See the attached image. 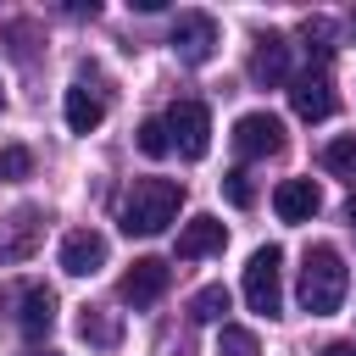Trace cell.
Listing matches in <instances>:
<instances>
[{"instance_id": "1", "label": "cell", "mask_w": 356, "mask_h": 356, "mask_svg": "<svg viewBox=\"0 0 356 356\" xmlns=\"http://www.w3.org/2000/svg\"><path fill=\"white\" fill-rule=\"evenodd\" d=\"M178 206H184V184H172V178H134V189L122 195V234L150 239V234H161L178 217Z\"/></svg>"}, {"instance_id": "2", "label": "cell", "mask_w": 356, "mask_h": 356, "mask_svg": "<svg viewBox=\"0 0 356 356\" xmlns=\"http://www.w3.org/2000/svg\"><path fill=\"white\" fill-rule=\"evenodd\" d=\"M345 284H350L345 256H339L334 245H312L306 261H300V306H306L312 317H328V312H339Z\"/></svg>"}, {"instance_id": "3", "label": "cell", "mask_w": 356, "mask_h": 356, "mask_svg": "<svg viewBox=\"0 0 356 356\" xmlns=\"http://www.w3.org/2000/svg\"><path fill=\"white\" fill-rule=\"evenodd\" d=\"M245 300L261 317H278L284 312V250L278 245H261L250 256V267H245Z\"/></svg>"}, {"instance_id": "4", "label": "cell", "mask_w": 356, "mask_h": 356, "mask_svg": "<svg viewBox=\"0 0 356 356\" xmlns=\"http://www.w3.org/2000/svg\"><path fill=\"white\" fill-rule=\"evenodd\" d=\"M161 122H167V139H172V150L184 161H200L211 150V111L200 100H172Z\"/></svg>"}, {"instance_id": "5", "label": "cell", "mask_w": 356, "mask_h": 356, "mask_svg": "<svg viewBox=\"0 0 356 356\" xmlns=\"http://www.w3.org/2000/svg\"><path fill=\"white\" fill-rule=\"evenodd\" d=\"M284 145V122L273 117V111H245L239 122H234V150L245 156V161H261V156H273Z\"/></svg>"}, {"instance_id": "6", "label": "cell", "mask_w": 356, "mask_h": 356, "mask_svg": "<svg viewBox=\"0 0 356 356\" xmlns=\"http://www.w3.org/2000/svg\"><path fill=\"white\" fill-rule=\"evenodd\" d=\"M172 50H178L189 67L211 61V50H217V22H211L206 11H178V22H172Z\"/></svg>"}, {"instance_id": "7", "label": "cell", "mask_w": 356, "mask_h": 356, "mask_svg": "<svg viewBox=\"0 0 356 356\" xmlns=\"http://www.w3.org/2000/svg\"><path fill=\"white\" fill-rule=\"evenodd\" d=\"M167 284H172V267H167L161 256H139V261L122 273V300H128V306H156V300L167 295Z\"/></svg>"}, {"instance_id": "8", "label": "cell", "mask_w": 356, "mask_h": 356, "mask_svg": "<svg viewBox=\"0 0 356 356\" xmlns=\"http://www.w3.org/2000/svg\"><path fill=\"white\" fill-rule=\"evenodd\" d=\"M100 267H106V234H95V228H72V234L61 239V273L89 278V273H100Z\"/></svg>"}, {"instance_id": "9", "label": "cell", "mask_w": 356, "mask_h": 356, "mask_svg": "<svg viewBox=\"0 0 356 356\" xmlns=\"http://www.w3.org/2000/svg\"><path fill=\"white\" fill-rule=\"evenodd\" d=\"M289 106H295L300 122H323V117H334V83H328V72H300L295 89H289Z\"/></svg>"}, {"instance_id": "10", "label": "cell", "mask_w": 356, "mask_h": 356, "mask_svg": "<svg viewBox=\"0 0 356 356\" xmlns=\"http://www.w3.org/2000/svg\"><path fill=\"white\" fill-rule=\"evenodd\" d=\"M317 206H323V195H317L312 178H284V184L273 189V211H278L284 222H312Z\"/></svg>"}, {"instance_id": "11", "label": "cell", "mask_w": 356, "mask_h": 356, "mask_svg": "<svg viewBox=\"0 0 356 356\" xmlns=\"http://www.w3.org/2000/svg\"><path fill=\"white\" fill-rule=\"evenodd\" d=\"M284 78H289V44H284L278 33H261L256 50H250V83L273 89V83H284Z\"/></svg>"}, {"instance_id": "12", "label": "cell", "mask_w": 356, "mask_h": 356, "mask_svg": "<svg viewBox=\"0 0 356 356\" xmlns=\"http://www.w3.org/2000/svg\"><path fill=\"white\" fill-rule=\"evenodd\" d=\"M222 245H228V228H222L217 217H189L184 234H178V256H184V261H195V256H217Z\"/></svg>"}, {"instance_id": "13", "label": "cell", "mask_w": 356, "mask_h": 356, "mask_svg": "<svg viewBox=\"0 0 356 356\" xmlns=\"http://www.w3.org/2000/svg\"><path fill=\"white\" fill-rule=\"evenodd\" d=\"M61 111H67V128H72V134H95L100 117H106V100L78 83V89H67V106H61Z\"/></svg>"}, {"instance_id": "14", "label": "cell", "mask_w": 356, "mask_h": 356, "mask_svg": "<svg viewBox=\"0 0 356 356\" xmlns=\"http://www.w3.org/2000/svg\"><path fill=\"white\" fill-rule=\"evenodd\" d=\"M50 323H56V295L50 289H28L22 295V334L39 339V334H50Z\"/></svg>"}, {"instance_id": "15", "label": "cell", "mask_w": 356, "mask_h": 356, "mask_svg": "<svg viewBox=\"0 0 356 356\" xmlns=\"http://www.w3.org/2000/svg\"><path fill=\"white\" fill-rule=\"evenodd\" d=\"M323 167L339 172V178H356V134H339L323 145Z\"/></svg>"}, {"instance_id": "16", "label": "cell", "mask_w": 356, "mask_h": 356, "mask_svg": "<svg viewBox=\"0 0 356 356\" xmlns=\"http://www.w3.org/2000/svg\"><path fill=\"white\" fill-rule=\"evenodd\" d=\"M228 312V289L222 284H206V289H195V300H189V317H200V323H217Z\"/></svg>"}, {"instance_id": "17", "label": "cell", "mask_w": 356, "mask_h": 356, "mask_svg": "<svg viewBox=\"0 0 356 356\" xmlns=\"http://www.w3.org/2000/svg\"><path fill=\"white\" fill-rule=\"evenodd\" d=\"M28 172H33L28 145H0V184H17V178H28Z\"/></svg>"}, {"instance_id": "18", "label": "cell", "mask_w": 356, "mask_h": 356, "mask_svg": "<svg viewBox=\"0 0 356 356\" xmlns=\"http://www.w3.org/2000/svg\"><path fill=\"white\" fill-rule=\"evenodd\" d=\"M217 356H261V345H256V334L250 328H222V339H217Z\"/></svg>"}, {"instance_id": "19", "label": "cell", "mask_w": 356, "mask_h": 356, "mask_svg": "<svg viewBox=\"0 0 356 356\" xmlns=\"http://www.w3.org/2000/svg\"><path fill=\"white\" fill-rule=\"evenodd\" d=\"M139 150H145V156H167V150H172L161 117H145V122H139Z\"/></svg>"}, {"instance_id": "20", "label": "cell", "mask_w": 356, "mask_h": 356, "mask_svg": "<svg viewBox=\"0 0 356 356\" xmlns=\"http://www.w3.org/2000/svg\"><path fill=\"white\" fill-rule=\"evenodd\" d=\"M78 334H83V339H95V345H117V323H106L95 306H83V317H78Z\"/></svg>"}, {"instance_id": "21", "label": "cell", "mask_w": 356, "mask_h": 356, "mask_svg": "<svg viewBox=\"0 0 356 356\" xmlns=\"http://www.w3.org/2000/svg\"><path fill=\"white\" fill-rule=\"evenodd\" d=\"M222 195H228V206H250V200H256V189H250V178H245V167H234V172H222Z\"/></svg>"}, {"instance_id": "22", "label": "cell", "mask_w": 356, "mask_h": 356, "mask_svg": "<svg viewBox=\"0 0 356 356\" xmlns=\"http://www.w3.org/2000/svg\"><path fill=\"white\" fill-rule=\"evenodd\" d=\"M323 356H356V339H334V345H323Z\"/></svg>"}, {"instance_id": "23", "label": "cell", "mask_w": 356, "mask_h": 356, "mask_svg": "<svg viewBox=\"0 0 356 356\" xmlns=\"http://www.w3.org/2000/svg\"><path fill=\"white\" fill-rule=\"evenodd\" d=\"M345 217H350V222H356V195H350V200H345Z\"/></svg>"}, {"instance_id": "24", "label": "cell", "mask_w": 356, "mask_h": 356, "mask_svg": "<svg viewBox=\"0 0 356 356\" xmlns=\"http://www.w3.org/2000/svg\"><path fill=\"white\" fill-rule=\"evenodd\" d=\"M44 356H56V350H44Z\"/></svg>"}, {"instance_id": "25", "label": "cell", "mask_w": 356, "mask_h": 356, "mask_svg": "<svg viewBox=\"0 0 356 356\" xmlns=\"http://www.w3.org/2000/svg\"><path fill=\"white\" fill-rule=\"evenodd\" d=\"M350 22H356V17H350Z\"/></svg>"}]
</instances>
